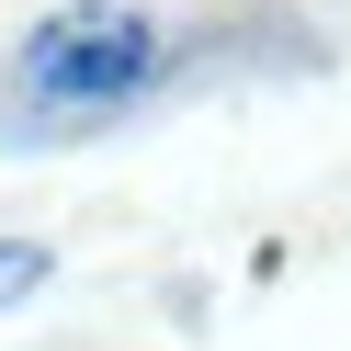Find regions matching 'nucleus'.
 Listing matches in <instances>:
<instances>
[{
  "mask_svg": "<svg viewBox=\"0 0 351 351\" xmlns=\"http://www.w3.org/2000/svg\"><path fill=\"white\" fill-rule=\"evenodd\" d=\"M34 283H46V250H34V238H0V317H12Z\"/></svg>",
  "mask_w": 351,
  "mask_h": 351,
  "instance_id": "obj_2",
  "label": "nucleus"
},
{
  "mask_svg": "<svg viewBox=\"0 0 351 351\" xmlns=\"http://www.w3.org/2000/svg\"><path fill=\"white\" fill-rule=\"evenodd\" d=\"M159 80V23H147L136 0H69L46 23L23 34V91L34 102H125Z\"/></svg>",
  "mask_w": 351,
  "mask_h": 351,
  "instance_id": "obj_1",
  "label": "nucleus"
}]
</instances>
